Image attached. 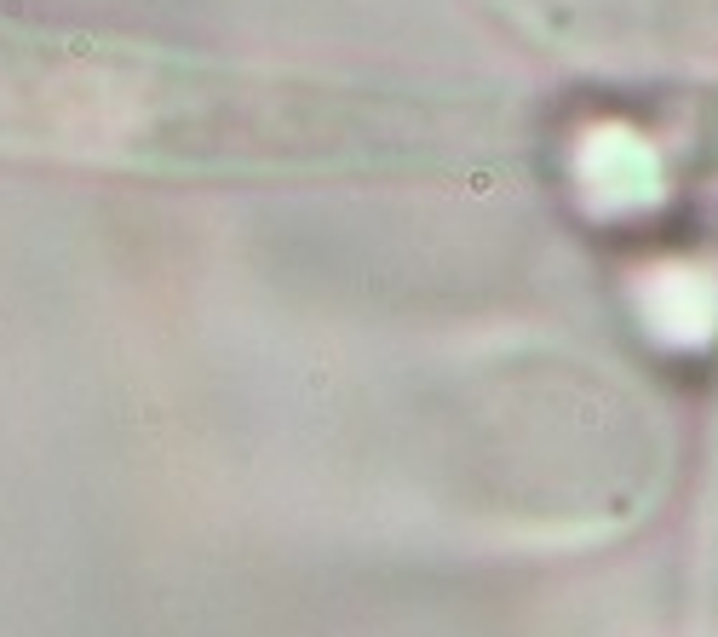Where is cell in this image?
Listing matches in <instances>:
<instances>
[{
    "label": "cell",
    "mask_w": 718,
    "mask_h": 637,
    "mask_svg": "<svg viewBox=\"0 0 718 637\" xmlns=\"http://www.w3.org/2000/svg\"><path fill=\"white\" fill-rule=\"evenodd\" d=\"M368 104L144 46L0 23V150L121 167H282L368 155Z\"/></svg>",
    "instance_id": "cell-1"
}]
</instances>
